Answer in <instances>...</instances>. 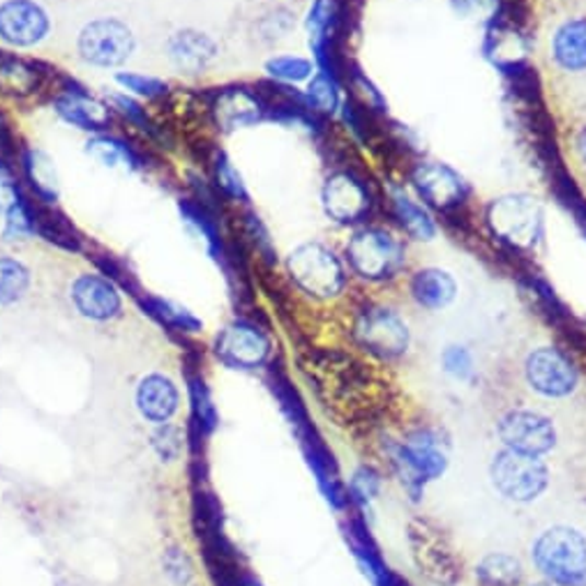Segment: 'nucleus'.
Listing matches in <instances>:
<instances>
[{
  "label": "nucleus",
  "instance_id": "obj_1",
  "mask_svg": "<svg viewBox=\"0 0 586 586\" xmlns=\"http://www.w3.org/2000/svg\"><path fill=\"white\" fill-rule=\"evenodd\" d=\"M534 563L552 584L586 586V538L573 527L556 525L534 542Z\"/></svg>",
  "mask_w": 586,
  "mask_h": 586
},
{
  "label": "nucleus",
  "instance_id": "obj_2",
  "mask_svg": "<svg viewBox=\"0 0 586 586\" xmlns=\"http://www.w3.org/2000/svg\"><path fill=\"white\" fill-rule=\"evenodd\" d=\"M490 478L501 496L515 504H529L548 490L550 469L538 455L504 448L492 459Z\"/></svg>",
  "mask_w": 586,
  "mask_h": 586
},
{
  "label": "nucleus",
  "instance_id": "obj_3",
  "mask_svg": "<svg viewBox=\"0 0 586 586\" xmlns=\"http://www.w3.org/2000/svg\"><path fill=\"white\" fill-rule=\"evenodd\" d=\"M351 268L365 280H390L400 273L407 253L405 245L384 228H361L347 245Z\"/></svg>",
  "mask_w": 586,
  "mask_h": 586
},
{
  "label": "nucleus",
  "instance_id": "obj_4",
  "mask_svg": "<svg viewBox=\"0 0 586 586\" xmlns=\"http://www.w3.org/2000/svg\"><path fill=\"white\" fill-rule=\"evenodd\" d=\"M286 268L301 289L319 298L338 296L347 282L340 259L319 243H305L293 249L286 259Z\"/></svg>",
  "mask_w": 586,
  "mask_h": 586
},
{
  "label": "nucleus",
  "instance_id": "obj_5",
  "mask_svg": "<svg viewBox=\"0 0 586 586\" xmlns=\"http://www.w3.org/2000/svg\"><path fill=\"white\" fill-rule=\"evenodd\" d=\"M81 58L97 68H116L134 51L130 28L116 19H97L79 35Z\"/></svg>",
  "mask_w": 586,
  "mask_h": 586
},
{
  "label": "nucleus",
  "instance_id": "obj_6",
  "mask_svg": "<svg viewBox=\"0 0 586 586\" xmlns=\"http://www.w3.org/2000/svg\"><path fill=\"white\" fill-rule=\"evenodd\" d=\"M499 438L511 450L542 457L556 446V430L536 411H511L499 421Z\"/></svg>",
  "mask_w": 586,
  "mask_h": 586
},
{
  "label": "nucleus",
  "instance_id": "obj_7",
  "mask_svg": "<svg viewBox=\"0 0 586 586\" xmlns=\"http://www.w3.org/2000/svg\"><path fill=\"white\" fill-rule=\"evenodd\" d=\"M525 374L529 386L546 397H566L577 388V372L573 363L552 347L531 351Z\"/></svg>",
  "mask_w": 586,
  "mask_h": 586
},
{
  "label": "nucleus",
  "instance_id": "obj_8",
  "mask_svg": "<svg viewBox=\"0 0 586 586\" xmlns=\"http://www.w3.org/2000/svg\"><path fill=\"white\" fill-rule=\"evenodd\" d=\"M355 338L376 355L395 359L409 349V328L390 309H370L365 312L359 326H355Z\"/></svg>",
  "mask_w": 586,
  "mask_h": 586
},
{
  "label": "nucleus",
  "instance_id": "obj_9",
  "mask_svg": "<svg viewBox=\"0 0 586 586\" xmlns=\"http://www.w3.org/2000/svg\"><path fill=\"white\" fill-rule=\"evenodd\" d=\"M49 33V16L35 0H5L0 5V39L12 47H33Z\"/></svg>",
  "mask_w": 586,
  "mask_h": 586
},
{
  "label": "nucleus",
  "instance_id": "obj_10",
  "mask_svg": "<svg viewBox=\"0 0 586 586\" xmlns=\"http://www.w3.org/2000/svg\"><path fill=\"white\" fill-rule=\"evenodd\" d=\"M490 222L494 226V232L504 236L506 241L517 245H529L540 224L536 199L521 195L499 199L492 203Z\"/></svg>",
  "mask_w": 586,
  "mask_h": 586
},
{
  "label": "nucleus",
  "instance_id": "obj_11",
  "mask_svg": "<svg viewBox=\"0 0 586 586\" xmlns=\"http://www.w3.org/2000/svg\"><path fill=\"white\" fill-rule=\"evenodd\" d=\"M324 208L335 222H359L370 211V195L351 174H335L324 185Z\"/></svg>",
  "mask_w": 586,
  "mask_h": 586
},
{
  "label": "nucleus",
  "instance_id": "obj_12",
  "mask_svg": "<svg viewBox=\"0 0 586 586\" xmlns=\"http://www.w3.org/2000/svg\"><path fill=\"white\" fill-rule=\"evenodd\" d=\"M218 351L224 359L238 367H259L270 353L266 335L247 324L228 326L218 342Z\"/></svg>",
  "mask_w": 586,
  "mask_h": 586
},
{
  "label": "nucleus",
  "instance_id": "obj_13",
  "mask_svg": "<svg viewBox=\"0 0 586 586\" xmlns=\"http://www.w3.org/2000/svg\"><path fill=\"white\" fill-rule=\"evenodd\" d=\"M77 309L89 319H112L120 312V296L109 280L99 276H81L72 286Z\"/></svg>",
  "mask_w": 586,
  "mask_h": 586
},
{
  "label": "nucleus",
  "instance_id": "obj_14",
  "mask_svg": "<svg viewBox=\"0 0 586 586\" xmlns=\"http://www.w3.org/2000/svg\"><path fill=\"white\" fill-rule=\"evenodd\" d=\"M415 190L436 208H450L465 197V183L446 164H423L413 174Z\"/></svg>",
  "mask_w": 586,
  "mask_h": 586
},
{
  "label": "nucleus",
  "instance_id": "obj_15",
  "mask_svg": "<svg viewBox=\"0 0 586 586\" xmlns=\"http://www.w3.org/2000/svg\"><path fill=\"white\" fill-rule=\"evenodd\" d=\"M137 405L143 418L164 425L178 409V390L162 374H151L139 384Z\"/></svg>",
  "mask_w": 586,
  "mask_h": 586
},
{
  "label": "nucleus",
  "instance_id": "obj_16",
  "mask_svg": "<svg viewBox=\"0 0 586 586\" xmlns=\"http://www.w3.org/2000/svg\"><path fill=\"white\" fill-rule=\"evenodd\" d=\"M552 56L556 66L566 72L586 70V19H569L552 37Z\"/></svg>",
  "mask_w": 586,
  "mask_h": 586
},
{
  "label": "nucleus",
  "instance_id": "obj_17",
  "mask_svg": "<svg viewBox=\"0 0 586 586\" xmlns=\"http://www.w3.org/2000/svg\"><path fill=\"white\" fill-rule=\"evenodd\" d=\"M411 296L427 309H446L457 296V282L442 268H423L411 280Z\"/></svg>",
  "mask_w": 586,
  "mask_h": 586
},
{
  "label": "nucleus",
  "instance_id": "obj_18",
  "mask_svg": "<svg viewBox=\"0 0 586 586\" xmlns=\"http://www.w3.org/2000/svg\"><path fill=\"white\" fill-rule=\"evenodd\" d=\"M169 54L178 68L199 72L206 66H211L218 49L215 42L208 35L197 31H183L169 39Z\"/></svg>",
  "mask_w": 586,
  "mask_h": 586
},
{
  "label": "nucleus",
  "instance_id": "obj_19",
  "mask_svg": "<svg viewBox=\"0 0 586 586\" xmlns=\"http://www.w3.org/2000/svg\"><path fill=\"white\" fill-rule=\"evenodd\" d=\"M402 455H405V462L423 480L436 478L446 469V453L442 450V446H438L436 438L427 432L409 438V442L405 444Z\"/></svg>",
  "mask_w": 586,
  "mask_h": 586
},
{
  "label": "nucleus",
  "instance_id": "obj_20",
  "mask_svg": "<svg viewBox=\"0 0 586 586\" xmlns=\"http://www.w3.org/2000/svg\"><path fill=\"white\" fill-rule=\"evenodd\" d=\"M215 114L226 130L243 128V125L259 120V102L245 91H232L220 97Z\"/></svg>",
  "mask_w": 586,
  "mask_h": 586
},
{
  "label": "nucleus",
  "instance_id": "obj_21",
  "mask_svg": "<svg viewBox=\"0 0 586 586\" xmlns=\"http://www.w3.org/2000/svg\"><path fill=\"white\" fill-rule=\"evenodd\" d=\"M58 114L70 120L72 125H79L81 130H102L109 122V114L102 104L83 97V95H70L58 102Z\"/></svg>",
  "mask_w": 586,
  "mask_h": 586
},
{
  "label": "nucleus",
  "instance_id": "obj_22",
  "mask_svg": "<svg viewBox=\"0 0 586 586\" xmlns=\"http://www.w3.org/2000/svg\"><path fill=\"white\" fill-rule=\"evenodd\" d=\"M478 577L490 586H517L521 579V566L515 556L494 552L478 563Z\"/></svg>",
  "mask_w": 586,
  "mask_h": 586
},
{
  "label": "nucleus",
  "instance_id": "obj_23",
  "mask_svg": "<svg viewBox=\"0 0 586 586\" xmlns=\"http://www.w3.org/2000/svg\"><path fill=\"white\" fill-rule=\"evenodd\" d=\"M395 211H397V218H400L402 226L413 238H418V241H432L434 238L436 228H434V222L430 220V215L425 213V208H421L405 195H397L395 197Z\"/></svg>",
  "mask_w": 586,
  "mask_h": 586
},
{
  "label": "nucleus",
  "instance_id": "obj_24",
  "mask_svg": "<svg viewBox=\"0 0 586 586\" xmlns=\"http://www.w3.org/2000/svg\"><path fill=\"white\" fill-rule=\"evenodd\" d=\"M28 289V270L16 259H0V305H10Z\"/></svg>",
  "mask_w": 586,
  "mask_h": 586
},
{
  "label": "nucleus",
  "instance_id": "obj_25",
  "mask_svg": "<svg viewBox=\"0 0 586 586\" xmlns=\"http://www.w3.org/2000/svg\"><path fill=\"white\" fill-rule=\"evenodd\" d=\"M268 72L284 81H303L312 74V62L298 56H280L268 60Z\"/></svg>",
  "mask_w": 586,
  "mask_h": 586
},
{
  "label": "nucleus",
  "instance_id": "obj_26",
  "mask_svg": "<svg viewBox=\"0 0 586 586\" xmlns=\"http://www.w3.org/2000/svg\"><path fill=\"white\" fill-rule=\"evenodd\" d=\"M89 153L93 157H97L99 162L109 164V166H114L118 162H125V164H134L137 162L128 145H122L116 139H93L89 143Z\"/></svg>",
  "mask_w": 586,
  "mask_h": 586
},
{
  "label": "nucleus",
  "instance_id": "obj_27",
  "mask_svg": "<svg viewBox=\"0 0 586 586\" xmlns=\"http://www.w3.org/2000/svg\"><path fill=\"white\" fill-rule=\"evenodd\" d=\"M0 83L10 91L28 93L35 86V72L21 66L16 60L0 62Z\"/></svg>",
  "mask_w": 586,
  "mask_h": 586
},
{
  "label": "nucleus",
  "instance_id": "obj_28",
  "mask_svg": "<svg viewBox=\"0 0 586 586\" xmlns=\"http://www.w3.org/2000/svg\"><path fill=\"white\" fill-rule=\"evenodd\" d=\"M155 312L160 314V317H162L166 324H174V326H178V328H183V330L195 332V330H199V326H201V324L192 317L190 312H185L183 307L172 305V303L155 301Z\"/></svg>",
  "mask_w": 586,
  "mask_h": 586
},
{
  "label": "nucleus",
  "instance_id": "obj_29",
  "mask_svg": "<svg viewBox=\"0 0 586 586\" xmlns=\"http://www.w3.org/2000/svg\"><path fill=\"white\" fill-rule=\"evenodd\" d=\"M153 446L162 459H176L180 453V432L174 425H162L153 434Z\"/></svg>",
  "mask_w": 586,
  "mask_h": 586
},
{
  "label": "nucleus",
  "instance_id": "obj_30",
  "mask_svg": "<svg viewBox=\"0 0 586 586\" xmlns=\"http://www.w3.org/2000/svg\"><path fill=\"white\" fill-rule=\"evenodd\" d=\"M116 81L120 83L122 89H128V91L139 93V95H145V97H153V95L164 91L162 81L151 79V77H141V74H116Z\"/></svg>",
  "mask_w": 586,
  "mask_h": 586
},
{
  "label": "nucleus",
  "instance_id": "obj_31",
  "mask_svg": "<svg viewBox=\"0 0 586 586\" xmlns=\"http://www.w3.org/2000/svg\"><path fill=\"white\" fill-rule=\"evenodd\" d=\"M444 365L453 376H457V379H465L471 372V355L462 347H450L444 353Z\"/></svg>",
  "mask_w": 586,
  "mask_h": 586
},
{
  "label": "nucleus",
  "instance_id": "obj_32",
  "mask_svg": "<svg viewBox=\"0 0 586 586\" xmlns=\"http://www.w3.org/2000/svg\"><path fill=\"white\" fill-rule=\"evenodd\" d=\"M309 97L321 109H332L335 107V93H332V86H330V81L326 77H317L312 81Z\"/></svg>",
  "mask_w": 586,
  "mask_h": 586
},
{
  "label": "nucleus",
  "instance_id": "obj_33",
  "mask_svg": "<svg viewBox=\"0 0 586 586\" xmlns=\"http://www.w3.org/2000/svg\"><path fill=\"white\" fill-rule=\"evenodd\" d=\"M218 176H220V183H222V187H224L226 192H232L234 197L243 195V185H241V178H238V176H234L232 166H228L226 162H222V164L218 166Z\"/></svg>",
  "mask_w": 586,
  "mask_h": 586
},
{
  "label": "nucleus",
  "instance_id": "obj_34",
  "mask_svg": "<svg viewBox=\"0 0 586 586\" xmlns=\"http://www.w3.org/2000/svg\"><path fill=\"white\" fill-rule=\"evenodd\" d=\"M575 151H577V157L582 160V164H586V128H582L575 134Z\"/></svg>",
  "mask_w": 586,
  "mask_h": 586
},
{
  "label": "nucleus",
  "instance_id": "obj_35",
  "mask_svg": "<svg viewBox=\"0 0 586 586\" xmlns=\"http://www.w3.org/2000/svg\"><path fill=\"white\" fill-rule=\"evenodd\" d=\"M534 586H552V582L550 584H534Z\"/></svg>",
  "mask_w": 586,
  "mask_h": 586
}]
</instances>
